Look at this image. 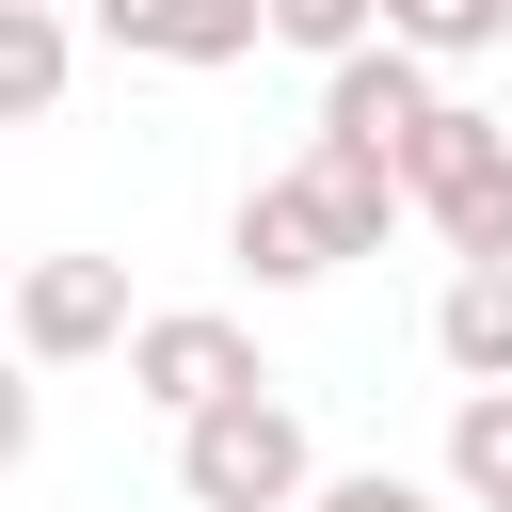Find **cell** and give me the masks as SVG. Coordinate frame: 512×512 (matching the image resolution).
Wrapping results in <instances>:
<instances>
[{
    "instance_id": "cell-1",
    "label": "cell",
    "mask_w": 512,
    "mask_h": 512,
    "mask_svg": "<svg viewBox=\"0 0 512 512\" xmlns=\"http://www.w3.org/2000/svg\"><path fill=\"white\" fill-rule=\"evenodd\" d=\"M400 208H416L464 272H512V128L464 112V96H432V128L400 144Z\"/></svg>"
},
{
    "instance_id": "cell-2",
    "label": "cell",
    "mask_w": 512,
    "mask_h": 512,
    "mask_svg": "<svg viewBox=\"0 0 512 512\" xmlns=\"http://www.w3.org/2000/svg\"><path fill=\"white\" fill-rule=\"evenodd\" d=\"M176 496H192V512H304V496H320V448H304V416H288L272 384H240V400H208V416L176 432Z\"/></svg>"
},
{
    "instance_id": "cell-3",
    "label": "cell",
    "mask_w": 512,
    "mask_h": 512,
    "mask_svg": "<svg viewBox=\"0 0 512 512\" xmlns=\"http://www.w3.org/2000/svg\"><path fill=\"white\" fill-rule=\"evenodd\" d=\"M16 368H80V352H128V272L112 256H16V320H0Z\"/></svg>"
},
{
    "instance_id": "cell-4",
    "label": "cell",
    "mask_w": 512,
    "mask_h": 512,
    "mask_svg": "<svg viewBox=\"0 0 512 512\" xmlns=\"http://www.w3.org/2000/svg\"><path fill=\"white\" fill-rule=\"evenodd\" d=\"M128 384L192 432L208 400H240V384H272V368H256V336H240L224 304H160V320H128Z\"/></svg>"
},
{
    "instance_id": "cell-5",
    "label": "cell",
    "mask_w": 512,
    "mask_h": 512,
    "mask_svg": "<svg viewBox=\"0 0 512 512\" xmlns=\"http://www.w3.org/2000/svg\"><path fill=\"white\" fill-rule=\"evenodd\" d=\"M416 128H432V64H416V48H352V64H320V144L400 160Z\"/></svg>"
},
{
    "instance_id": "cell-6",
    "label": "cell",
    "mask_w": 512,
    "mask_h": 512,
    "mask_svg": "<svg viewBox=\"0 0 512 512\" xmlns=\"http://www.w3.org/2000/svg\"><path fill=\"white\" fill-rule=\"evenodd\" d=\"M80 16H96L128 64H256V48H272L256 0H80Z\"/></svg>"
},
{
    "instance_id": "cell-7",
    "label": "cell",
    "mask_w": 512,
    "mask_h": 512,
    "mask_svg": "<svg viewBox=\"0 0 512 512\" xmlns=\"http://www.w3.org/2000/svg\"><path fill=\"white\" fill-rule=\"evenodd\" d=\"M224 240H240V272H256V288H320V272H336V256H352V240H336V224H320V192H304V176H256V192H240V224H224Z\"/></svg>"
},
{
    "instance_id": "cell-8",
    "label": "cell",
    "mask_w": 512,
    "mask_h": 512,
    "mask_svg": "<svg viewBox=\"0 0 512 512\" xmlns=\"http://www.w3.org/2000/svg\"><path fill=\"white\" fill-rule=\"evenodd\" d=\"M288 176L320 192V224H336L352 256H384V224H400V160H368V144H304Z\"/></svg>"
},
{
    "instance_id": "cell-9",
    "label": "cell",
    "mask_w": 512,
    "mask_h": 512,
    "mask_svg": "<svg viewBox=\"0 0 512 512\" xmlns=\"http://www.w3.org/2000/svg\"><path fill=\"white\" fill-rule=\"evenodd\" d=\"M64 80H80V16H16L0 0V128H48Z\"/></svg>"
},
{
    "instance_id": "cell-10",
    "label": "cell",
    "mask_w": 512,
    "mask_h": 512,
    "mask_svg": "<svg viewBox=\"0 0 512 512\" xmlns=\"http://www.w3.org/2000/svg\"><path fill=\"white\" fill-rule=\"evenodd\" d=\"M432 352H448L464 384H512V272H448V304H432Z\"/></svg>"
},
{
    "instance_id": "cell-11",
    "label": "cell",
    "mask_w": 512,
    "mask_h": 512,
    "mask_svg": "<svg viewBox=\"0 0 512 512\" xmlns=\"http://www.w3.org/2000/svg\"><path fill=\"white\" fill-rule=\"evenodd\" d=\"M448 480H464L480 512H512V384H464V400H448Z\"/></svg>"
},
{
    "instance_id": "cell-12",
    "label": "cell",
    "mask_w": 512,
    "mask_h": 512,
    "mask_svg": "<svg viewBox=\"0 0 512 512\" xmlns=\"http://www.w3.org/2000/svg\"><path fill=\"white\" fill-rule=\"evenodd\" d=\"M512 32V0H384V48H416V64H480Z\"/></svg>"
},
{
    "instance_id": "cell-13",
    "label": "cell",
    "mask_w": 512,
    "mask_h": 512,
    "mask_svg": "<svg viewBox=\"0 0 512 512\" xmlns=\"http://www.w3.org/2000/svg\"><path fill=\"white\" fill-rule=\"evenodd\" d=\"M256 16H272V48H304V64H352L384 0H256Z\"/></svg>"
},
{
    "instance_id": "cell-14",
    "label": "cell",
    "mask_w": 512,
    "mask_h": 512,
    "mask_svg": "<svg viewBox=\"0 0 512 512\" xmlns=\"http://www.w3.org/2000/svg\"><path fill=\"white\" fill-rule=\"evenodd\" d=\"M304 512H432V480H400V464H352V480H320Z\"/></svg>"
},
{
    "instance_id": "cell-15",
    "label": "cell",
    "mask_w": 512,
    "mask_h": 512,
    "mask_svg": "<svg viewBox=\"0 0 512 512\" xmlns=\"http://www.w3.org/2000/svg\"><path fill=\"white\" fill-rule=\"evenodd\" d=\"M0 464H32V368L0 352Z\"/></svg>"
},
{
    "instance_id": "cell-16",
    "label": "cell",
    "mask_w": 512,
    "mask_h": 512,
    "mask_svg": "<svg viewBox=\"0 0 512 512\" xmlns=\"http://www.w3.org/2000/svg\"><path fill=\"white\" fill-rule=\"evenodd\" d=\"M0 320H16V256H0Z\"/></svg>"
},
{
    "instance_id": "cell-17",
    "label": "cell",
    "mask_w": 512,
    "mask_h": 512,
    "mask_svg": "<svg viewBox=\"0 0 512 512\" xmlns=\"http://www.w3.org/2000/svg\"><path fill=\"white\" fill-rule=\"evenodd\" d=\"M16 16H64V0H16Z\"/></svg>"
}]
</instances>
